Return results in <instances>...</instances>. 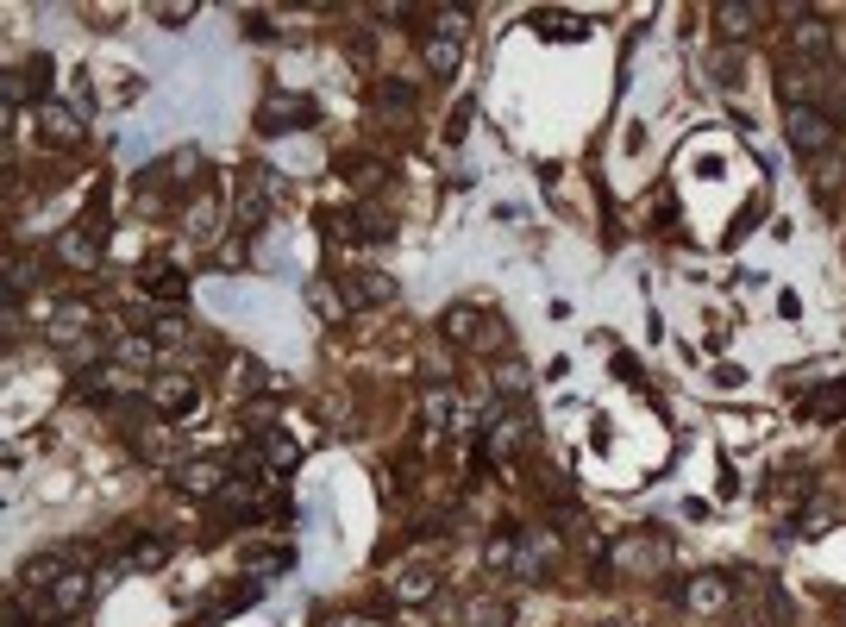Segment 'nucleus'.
<instances>
[{
    "instance_id": "1",
    "label": "nucleus",
    "mask_w": 846,
    "mask_h": 627,
    "mask_svg": "<svg viewBox=\"0 0 846 627\" xmlns=\"http://www.w3.org/2000/svg\"><path fill=\"white\" fill-rule=\"evenodd\" d=\"M784 138H790V151H803V157L828 151L834 145V113L828 107H809V101L784 107Z\"/></svg>"
},
{
    "instance_id": "2",
    "label": "nucleus",
    "mask_w": 846,
    "mask_h": 627,
    "mask_svg": "<svg viewBox=\"0 0 846 627\" xmlns=\"http://www.w3.org/2000/svg\"><path fill=\"white\" fill-rule=\"evenodd\" d=\"M282 201V176L276 170H251L245 189H239V232H257L270 220V207Z\"/></svg>"
},
{
    "instance_id": "3",
    "label": "nucleus",
    "mask_w": 846,
    "mask_h": 627,
    "mask_svg": "<svg viewBox=\"0 0 846 627\" xmlns=\"http://www.w3.org/2000/svg\"><path fill=\"white\" fill-rule=\"evenodd\" d=\"M295 126H314V101H301V95H289V88H276V95L257 107V132L282 138V132H295Z\"/></svg>"
},
{
    "instance_id": "4",
    "label": "nucleus",
    "mask_w": 846,
    "mask_h": 627,
    "mask_svg": "<svg viewBox=\"0 0 846 627\" xmlns=\"http://www.w3.org/2000/svg\"><path fill=\"white\" fill-rule=\"evenodd\" d=\"M665 559H671V546L665 540H646V533H627V540L608 546V565H615V571H658Z\"/></svg>"
},
{
    "instance_id": "5",
    "label": "nucleus",
    "mask_w": 846,
    "mask_h": 627,
    "mask_svg": "<svg viewBox=\"0 0 846 627\" xmlns=\"http://www.w3.org/2000/svg\"><path fill=\"white\" fill-rule=\"evenodd\" d=\"M88 590H94V577L88 571H63L51 590H44V609L38 615H51V621H63V615H76L82 602H88Z\"/></svg>"
},
{
    "instance_id": "6",
    "label": "nucleus",
    "mask_w": 846,
    "mask_h": 627,
    "mask_svg": "<svg viewBox=\"0 0 846 627\" xmlns=\"http://www.w3.org/2000/svg\"><path fill=\"white\" fill-rule=\"evenodd\" d=\"M395 295V283L383 270H351V276H339V301L345 308H376V301H389Z\"/></svg>"
},
{
    "instance_id": "7",
    "label": "nucleus",
    "mask_w": 846,
    "mask_h": 627,
    "mask_svg": "<svg viewBox=\"0 0 846 627\" xmlns=\"http://www.w3.org/2000/svg\"><path fill=\"white\" fill-rule=\"evenodd\" d=\"M790 51H796V57H809V63H821V57L834 51V32H828V19L803 13V19H796V26H790Z\"/></svg>"
},
{
    "instance_id": "8",
    "label": "nucleus",
    "mask_w": 846,
    "mask_h": 627,
    "mask_svg": "<svg viewBox=\"0 0 846 627\" xmlns=\"http://www.w3.org/2000/svg\"><path fill=\"white\" fill-rule=\"evenodd\" d=\"M176 483H182L188 496H220V490H226V464L195 458V464H182V471H176Z\"/></svg>"
},
{
    "instance_id": "9",
    "label": "nucleus",
    "mask_w": 846,
    "mask_h": 627,
    "mask_svg": "<svg viewBox=\"0 0 846 627\" xmlns=\"http://www.w3.org/2000/svg\"><path fill=\"white\" fill-rule=\"evenodd\" d=\"M26 95H51V57H32L26 69H13V76H7V101L19 107Z\"/></svg>"
},
{
    "instance_id": "10",
    "label": "nucleus",
    "mask_w": 846,
    "mask_h": 627,
    "mask_svg": "<svg viewBox=\"0 0 846 627\" xmlns=\"http://www.w3.org/2000/svg\"><path fill=\"white\" fill-rule=\"evenodd\" d=\"M57 258H63L69 270H94V258H101V239H94L88 226H76V232H63V239H57Z\"/></svg>"
},
{
    "instance_id": "11",
    "label": "nucleus",
    "mask_w": 846,
    "mask_h": 627,
    "mask_svg": "<svg viewBox=\"0 0 846 627\" xmlns=\"http://www.w3.org/2000/svg\"><path fill=\"white\" fill-rule=\"evenodd\" d=\"M420 414H427V427H452V414H458V396H452V383L427 377V389H420Z\"/></svg>"
},
{
    "instance_id": "12",
    "label": "nucleus",
    "mask_w": 846,
    "mask_h": 627,
    "mask_svg": "<svg viewBox=\"0 0 846 627\" xmlns=\"http://www.w3.org/2000/svg\"><path fill=\"white\" fill-rule=\"evenodd\" d=\"M170 559V540H157V533H138V540L120 552V571H157Z\"/></svg>"
},
{
    "instance_id": "13",
    "label": "nucleus",
    "mask_w": 846,
    "mask_h": 627,
    "mask_svg": "<svg viewBox=\"0 0 846 627\" xmlns=\"http://www.w3.org/2000/svg\"><path fill=\"white\" fill-rule=\"evenodd\" d=\"M727 596H734V590H727V577H696V584L684 590V602H690L696 615H715V609H727Z\"/></svg>"
},
{
    "instance_id": "14",
    "label": "nucleus",
    "mask_w": 846,
    "mask_h": 627,
    "mask_svg": "<svg viewBox=\"0 0 846 627\" xmlns=\"http://www.w3.org/2000/svg\"><path fill=\"white\" fill-rule=\"evenodd\" d=\"M715 26H721V38H746L752 26H759V7H740V0H721V7H715Z\"/></svg>"
},
{
    "instance_id": "15",
    "label": "nucleus",
    "mask_w": 846,
    "mask_h": 627,
    "mask_svg": "<svg viewBox=\"0 0 846 627\" xmlns=\"http://www.w3.org/2000/svg\"><path fill=\"white\" fill-rule=\"evenodd\" d=\"M433 590H439V577L427 565H408L402 577H395V602H427Z\"/></svg>"
},
{
    "instance_id": "16",
    "label": "nucleus",
    "mask_w": 846,
    "mask_h": 627,
    "mask_svg": "<svg viewBox=\"0 0 846 627\" xmlns=\"http://www.w3.org/2000/svg\"><path fill=\"white\" fill-rule=\"evenodd\" d=\"M82 327H88V308H82V301H63V308L51 314V345L82 339Z\"/></svg>"
},
{
    "instance_id": "17",
    "label": "nucleus",
    "mask_w": 846,
    "mask_h": 627,
    "mask_svg": "<svg viewBox=\"0 0 846 627\" xmlns=\"http://www.w3.org/2000/svg\"><path fill=\"white\" fill-rule=\"evenodd\" d=\"M420 51H427V69H433V76H452V69H458V38L427 32V44H420Z\"/></svg>"
},
{
    "instance_id": "18",
    "label": "nucleus",
    "mask_w": 846,
    "mask_h": 627,
    "mask_svg": "<svg viewBox=\"0 0 846 627\" xmlns=\"http://www.w3.org/2000/svg\"><path fill=\"white\" fill-rule=\"evenodd\" d=\"M245 571H251V577H282V571H295V546H276V552H245Z\"/></svg>"
},
{
    "instance_id": "19",
    "label": "nucleus",
    "mask_w": 846,
    "mask_h": 627,
    "mask_svg": "<svg viewBox=\"0 0 846 627\" xmlns=\"http://www.w3.org/2000/svg\"><path fill=\"white\" fill-rule=\"evenodd\" d=\"M63 571H69V552H44V559L26 565V590H51Z\"/></svg>"
},
{
    "instance_id": "20",
    "label": "nucleus",
    "mask_w": 846,
    "mask_h": 627,
    "mask_svg": "<svg viewBox=\"0 0 846 627\" xmlns=\"http://www.w3.org/2000/svg\"><path fill=\"white\" fill-rule=\"evenodd\" d=\"M803 414H815V421L846 414V383H828V389H815V396H803Z\"/></svg>"
},
{
    "instance_id": "21",
    "label": "nucleus",
    "mask_w": 846,
    "mask_h": 627,
    "mask_svg": "<svg viewBox=\"0 0 846 627\" xmlns=\"http://www.w3.org/2000/svg\"><path fill=\"white\" fill-rule=\"evenodd\" d=\"M38 120H44V132H51L57 145H76V132H82V120H76L69 107H44V101H38Z\"/></svg>"
},
{
    "instance_id": "22",
    "label": "nucleus",
    "mask_w": 846,
    "mask_h": 627,
    "mask_svg": "<svg viewBox=\"0 0 846 627\" xmlns=\"http://www.w3.org/2000/svg\"><path fill=\"white\" fill-rule=\"evenodd\" d=\"M157 408H163V414H188V408H195V383H188V377L157 383Z\"/></svg>"
},
{
    "instance_id": "23",
    "label": "nucleus",
    "mask_w": 846,
    "mask_h": 627,
    "mask_svg": "<svg viewBox=\"0 0 846 627\" xmlns=\"http://www.w3.org/2000/svg\"><path fill=\"white\" fill-rule=\"evenodd\" d=\"M257 452H264L276 471H295V458H301V446H295V439H282V433H257Z\"/></svg>"
},
{
    "instance_id": "24",
    "label": "nucleus",
    "mask_w": 846,
    "mask_h": 627,
    "mask_svg": "<svg viewBox=\"0 0 846 627\" xmlns=\"http://www.w3.org/2000/svg\"><path fill=\"white\" fill-rule=\"evenodd\" d=\"M496 389H502L508 402H521L527 389H533V370H527V364H502V370H496Z\"/></svg>"
},
{
    "instance_id": "25",
    "label": "nucleus",
    "mask_w": 846,
    "mask_h": 627,
    "mask_svg": "<svg viewBox=\"0 0 846 627\" xmlns=\"http://www.w3.org/2000/svg\"><path fill=\"white\" fill-rule=\"evenodd\" d=\"M145 289H151L157 301H182V295H188V283H182L176 270H151V276H145Z\"/></svg>"
},
{
    "instance_id": "26",
    "label": "nucleus",
    "mask_w": 846,
    "mask_h": 627,
    "mask_svg": "<svg viewBox=\"0 0 846 627\" xmlns=\"http://www.w3.org/2000/svg\"><path fill=\"white\" fill-rule=\"evenodd\" d=\"M76 396H82V402H107V396H113V370H82Z\"/></svg>"
},
{
    "instance_id": "27",
    "label": "nucleus",
    "mask_w": 846,
    "mask_h": 627,
    "mask_svg": "<svg viewBox=\"0 0 846 627\" xmlns=\"http://www.w3.org/2000/svg\"><path fill=\"white\" fill-rule=\"evenodd\" d=\"M477 327H483V314L477 308H452V314H445V333H452V339H477Z\"/></svg>"
},
{
    "instance_id": "28",
    "label": "nucleus",
    "mask_w": 846,
    "mask_h": 627,
    "mask_svg": "<svg viewBox=\"0 0 846 627\" xmlns=\"http://www.w3.org/2000/svg\"><path fill=\"white\" fill-rule=\"evenodd\" d=\"M113 352H120V364H157L151 339H113Z\"/></svg>"
},
{
    "instance_id": "29",
    "label": "nucleus",
    "mask_w": 846,
    "mask_h": 627,
    "mask_svg": "<svg viewBox=\"0 0 846 627\" xmlns=\"http://www.w3.org/2000/svg\"><path fill=\"white\" fill-rule=\"evenodd\" d=\"M533 26H539V38H546V32L552 38H583V26H577V19H564V13H539Z\"/></svg>"
},
{
    "instance_id": "30",
    "label": "nucleus",
    "mask_w": 846,
    "mask_h": 627,
    "mask_svg": "<svg viewBox=\"0 0 846 627\" xmlns=\"http://www.w3.org/2000/svg\"><path fill=\"white\" fill-rule=\"evenodd\" d=\"M470 627H508V609L502 602H477V609H470Z\"/></svg>"
},
{
    "instance_id": "31",
    "label": "nucleus",
    "mask_w": 846,
    "mask_h": 627,
    "mask_svg": "<svg viewBox=\"0 0 846 627\" xmlns=\"http://www.w3.org/2000/svg\"><path fill=\"white\" fill-rule=\"evenodd\" d=\"M239 389H245V396H264V389H270L264 364H245V370H239Z\"/></svg>"
},
{
    "instance_id": "32",
    "label": "nucleus",
    "mask_w": 846,
    "mask_h": 627,
    "mask_svg": "<svg viewBox=\"0 0 846 627\" xmlns=\"http://www.w3.org/2000/svg\"><path fill=\"white\" fill-rule=\"evenodd\" d=\"M151 19H163V26H182V19H195V7H188V0H170V7H151Z\"/></svg>"
},
{
    "instance_id": "33",
    "label": "nucleus",
    "mask_w": 846,
    "mask_h": 627,
    "mask_svg": "<svg viewBox=\"0 0 846 627\" xmlns=\"http://www.w3.org/2000/svg\"><path fill=\"white\" fill-rule=\"evenodd\" d=\"M383 107H414V88L408 82H383Z\"/></svg>"
},
{
    "instance_id": "34",
    "label": "nucleus",
    "mask_w": 846,
    "mask_h": 627,
    "mask_svg": "<svg viewBox=\"0 0 846 627\" xmlns=\"http://www.w3.org/2000/svg\"><path fill=\"white\" fill-rule=\"evenodd\" d=\"M715 82H721V88H734V82H740V63H734V57H721V63H715Z\"/></svg>"
},
{
    "instance_id": "35",
    "label": "nucleus",
    "mask_w": 846,
    "mask_h": 627,
    "mask_svg": "<svg viewBox=\"0 0 846 627\" xmlns=\"http://www.w3.org/2000/svg\"><path fill=\"white\" fill-rule=\"evenodd\" d=\"M339 627H370V621H339Z\"/></svg>"
}]
</instances>
